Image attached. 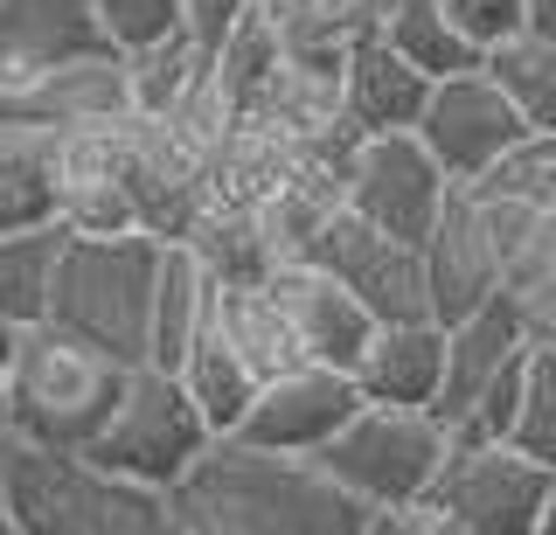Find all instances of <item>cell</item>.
<instances>
[{"label": "cell", "mask_w": 556, "mask_h": 535, "mask_svg": "<svg viewBox=\"0 0 556 535\" xmlns=\"http://www.w3.org/2000/svg\"><path fill=\"white\" fill-rule=\"evenodd\" d=\"M104 28L84 0H0V91L77 56H104Z\"/></svg>", "instance_id": "cell-17"}, {"label": "cell", "mask_w": 556, "mask_h": 535, "mask_svg": "<svg viewBox=\"0 0 556 535\" xmlns=\"http://www.w3.org/2000/svg\"><path fill=\"white\" fill-rule=\"evenodd\" d=\"M535 535H556V466H549V494H543V514H535Z\"/></svg>", "instance_id": "cell-38"}, {"label": "cell", "mask_w": 556, "mask_h": 535, "mask_svg": "<svg viewBox=\"0 0 556 535\" xmlns=\"http://www.w3.org/2000/svg\"><path fill=\"white\" fill-rule=\"evenodd\" d=\"M376 36L390 42L410 71H425L431 84H439V77H459V71H480V49L445 22L439 0H382Z\"/></svg>", "instance_id": "cell-24"}, {"label": "cell", "mask_w": 556, "mask_h": 535, "mask_svg": "<svg viewBox=\"0 0 556 535\" xmlns=\"http://www.w3.org/2000/svg\"><path fill=\"white\" fill-rule=\"evenodd\" d=\"M14 535H174V508L161 487H139L91 466L84 453H35L14 445L0 466Z\"/></svg>", "instance_id": "cell-3"}, {"label": "cell", "mask_w": 556, "mask_h": 535, "mask_svg": "<svg viewBox=\"0 0 556 535\" xmlns=\"http://www.w3.org/2000/svg\"><path fill=\"white\" fill-rule=\"evenodd\" d=\"M14 341H22V327L0 314V375H8V361H14Z\"/></svg>", "instance_id": "cell-39"}, {"label": "cell", "mask_w": 556, "mask_h": 535, "mask_svg": "<svg viewBox=\"0 0 556 535\" xmlns=\"http://www.w3.org/2000/svg\"><path fill=\"white\" fill-rule=\"evenodd\" d=\"M112 167L118 188L132 202V230L161 237V244H181L195 230V216L208 209L202 195V153H188L161 118H118L112 126Z\"/></svg>", "instance_id": "cell-10"}, {"label": "cell", "mask_w": 556, "mask_h": 535, "mask_svg": "<svg viewBox=\"0 0 556 535\" xmlns=\"http://www.w3.org/2000/svg\"><path fill=\"white\" fill-rule=\"evenodd\" d=\"M466 188H480V195H494V202H515V209H529V216H549L556 209V140L549 132H521V140L501 153L494 167H480Z\"/></svg>", "instance_id": "cell-30"}, {"label": "cell", "mask_w": 556, "mask_h": 535, "mask_svg": "<svg viewBox=\"0 0 556 535\" xmlns=\"http://www.w3.org/2000/svg\"><path fill=\"white\" fill-rule=\"evenodd\" d=\"M0 535H14V514H8V494H0Z\"/></svg>", "instance_id": "cell-40"}, {"label": "cell", "mask_w": 556, "mask_h": 535, "mask_svg": "<svg viewBox=\"0 0 556 535\" xmlns=\"http://www.w3.org/2000/svg\"><path fill=\"white\" fill-rule=\"evenodd\" d=\"M480 71L501 84V98L515 105V118L529 132H549L556 140V42L549 36H508V42H494L480 56Z\"/></svg>", "instance_id": "cell-26"}, {"label": "cell", "mask_w": 556, "mask_h": 535, "mask_svg": "<svg viewBox=\"0 0 556 535\" xmlns=\"http://www.w3.org/2000/svg\"><path fill=\"white\" fill-rule=\"evenodd\" d=\"M216 431L202 424V410L188 404V390L174 383L167 369H126V390H118L112 418H104V431L91 445H84V459L104 466V473L118 480H139V487H174V480L188 473Z\"/></svg>", "instance_id": "cell-8"}, {"label": "cell", "mask_w": 556, "mask_h": 535, "mask_svg": "<svg viewBox=\"0 0 556 535\" xmlns=\"http://www.w3.org/2000/svg\"><path fill=\"white\" fill-rule=\"evenodd\" d=\"M535 222L543 216H529V209H515V202H494V195H480V188L452 181L439 222H431L425 244H417V257H425V314L439 327H452V320L473 314V306H486L501 292L521 237H529Z\"/></svg>", "instance_id": "cell-5"}, {"label": "cell", "mask_w": 556, "mask_h": 535, "mask_svg": "<svg viewBox=\"0 0 556 535\" xmlns=\"http://www.w3.org/2000/svg\"><path fill=\"white\" fill-rule=\"evenodd\" d=\"M445 167L417 147V132H376V140H355L341 167V209L382 237L425 244V230L445 209Z\"/></svg>", "instance_id": "cell-9"}, {"label": "cell", "mask_w": 556, "mask_h": 535, "mask_svg": "<svg viewBox=\"0 0 556 535\" xmlns=\"http://www.w3.org/2000/svg\"><path fill=\"white\" fill-rule=\"evenodd\" d=\"M174 383L188 390V404L202 410V424L216 431V438H230L237 418L251 410V396H257V375L237 361V348L216 334V327L202 320V334L188 341V355L174 361Z\"/></svg>", "instance_id": "cell-22"}, {"label": "cell", "mask_w": 556, "mask_h": 535, "mask_svg": "<svg viewBox=\"0 0 556 535\" xmlns=\"http://www.w3.org/2000/svg\"><path fill=\"white\" fill-rule=\"evenodd\" d=\"M208 327L230 341L237 361L257 375V383H271V375H286L292 361H300V348H292V327L271 306L265 285H216V292H208Z\"/></svg>", "instance_id": "cell-21"}, {"label": "cell", "mask_w": 556, "mask_h": 535, "mask_svg": "<svg viewBox=\"0 0 556 535\" xmlns=\"http://www.w3.org/2000/svg\"><path fill=\"white\" fill-rule=\"evenodd\" d=\"M508 445L556 466V341H529V355H521V404H515Z\"/></svg>", "instance_id": "cell-31"}, {"label": "cell", "mask_w": 556, "mask_h": 535, "mask_svg": "<svg viewBox=\"0 0 556 535\" xmlns=\"http://www.w3.org/2000/svg\"><path fill=\"white\" fill-rule=\"evenodd\" d=\"M549 466L508 438H445V459L417 508L439 535H535Z\"/></svg>", "instance_id": "cell-6"}, {"label": "cell", "mask_w": 556, "mask_h": 535, "mask_svg": "<svg viewBox=\"0 0 556 535\" xmlns=\"http://www.w3.org/2000/svg\"><path fill=\"white\" fill-rule=\"evenodd\" d=\"M202 49L188 42V28H174L161 42H139V49H118V77H126V112L132 118H167L181 105V91L202 77Z\"/></svg>", "instance_id": "cell-28"}, {"label": "cell", "mask_w": 556, "mask_h": 535, "mask_svg": "<svg viewBox=\"0 0 556 535\" xmlns=\"http://www.w3.org/2000/svg\"><path fill=\"white\" fill-rule=\"evenodd\" d=\"M126 118V77H118V49L104 56H77L63 71H42L28 84H8L0 91V126L14 132H42V140H63V132H98Z\"/></svg>", "instance_id": "cell-14"}, {"label": "cell", "mask_w": 556, "mask_h": 535, "mask_svg": "<svg viewBox=\"0 0 556 535\" xmlns=\"http://www.w3.org/2000/svg\"><path fill=\"white\" fill-rule=\"evenodd\" d=\"M439 369H445V327L439 320H390L369 334V348L348 375H355L362 404H404V410H431L439 396Z\"/></svg>", "instance_id": "cell-19"}, {"label": "cell", "mask_w": 556, "mask_h": 535, "mask_svg": "<svg viewBox=\"0 0 556 535\" xmlns=\"http://www.w3.org/2000/svg\"><path fill=\"white\" fill-rule=\"evenodd\" d=\"M251 8H257V0H181V28H188V42L208 56V49L230 36V28H237Z\"/></svg>", "instance_id": "cell-34"}, {"label": "cell", "mask_w": 556, "mask_h": 535, "mask_svg": "<svg viewBox=\"0 0 556 535\" xmlns=\"http://www.w3.org/2000/svg\"><path fill=\"white\" fill-rule=\"evenodd\" d=\"M84 8H91V22L104 28L112 49H139L181 28V0H84Z\"/></svg>", "instance_id": "cell-32"}, {"label": "cell", "mask_w": 556, "mask_h": 535, "mask_svg": "<svg viewBox=\"0 0 556 535\" xmlns=\"http://www.w3.org/2000/svg\"><path fill=\"white\" fill-rule=\"evenodd\" d=\"M501 300L515 306V320H521L529 341H556V209L521 237L508 279H501Z\"/></svg>", "instance_id": "cell-29"}, {"label": "cell", "mask_w": 556, "mask_h": 535, "mask_svg": "<svg viewBox=\"0 0 556 535\" xmlns=\"http://www.w3.org/2000/svg\"><path fill=\"white\" fill-rule=\"evenodd\" d=\"M445 8V22L459 28L466 42L480 49H494V42H508V36H521V0H439Z\"/></svg>", "instance_id": "cell-33"}, {"label": "cell", "mask_w": 556, "mask_h": 535, "mask_svg": "<svg viewBox=\"0 0 556 535\" xmlns=\"http://www.w3.org/2000/svg\"><path fill=\"white\" fill-rule=\"evenodd\" d=\"M181 244L202 257V271L216 285H265L271 265H278L265 209H202L195 230H188Z\"/></svg>", "instance_id": "cell-23"}, {"label": "cell", "mask_w": 556, "mask_h": 535, "mask_svg": "<svg viewBox=\"0 0 556 535\" xmlns=\"http://www.w3.org/2000/svg\"><path fill=\"white\" fill-rule=\"evenodd\" d=\"M8 390V418L14 438L35 445V453H84V445L104 431L118 390H126V361L84 348L77 334L35 320L14 341V361L0 375Z\"/></svg>", "instance_id": "cell-2"}, {"label": "cell", "mask_w": 556, "mask_h": 535, "mask_svg": "<svg viewBox=\"0 0 556 535\" xmlns=\"http://www.w3.org/2000/svg\"><path fill=\"white\" fill-rule=\"evenodd\" d=\"M410 132H417V147L445 167V181H473L480 167H494L529 126L515 118V105L501 98V84L486 71H459V77L431 84V98H425V112H417Z\"/></svg>", "instance_id": "cell-13"}, {"label": "cell", "mask_w": 556, "mask_h": 535, "mask_svg": "<svg viewBox=\"0 0 556 535\" xmlns=\"http://www.w3.org/2000/svg\"><path fill=\"white\" fill-rule=\"evenodd\" d=\"M70 244L63 222H35V230L0 237V314L14 327H35L49 314V285H56V257Z\"/></svg>", "instance_id": "cell-27"}, {"label": "cell", "mask_w": 556, "mask_h": 535, "mask_svg": "<svg viewBox=\"0 0 556 535\" xmlns=\"http://www.w3.org/2000/svg\"><path fill=\"white\" fill-rule=\"evenodd\" d=\"M306 257L334 285L355 292V300L369 306L376 327H390V320H431L425 314V257H417V244H404V237H382L362 216L334 209L320 230H313Z\"/></svg>", "instance_id": "cell-11"}, {"label": "cell", "mask_w": 556, "mask_h": 535, "mask_svg": "<svg viewBox=\"0 0 556 535\" xmlns=\"http://www.w3.org/2000/svg\"><path fill=\"white\" fill-rule=\"evenodd\" d=\"M153 265L161 237L118 230V237H70L49 285V327L77 334L84 348L139 369L147 361V300H153Z\"/></svg>", "instance_id": "cell-4"}, {"label": "cell", "mask_w": 556, "mask_h": 535, "mask_svg": "<svg viewBox=\"0 0 556 535\" xmlns=\"http://www.w3.org/2000/svg\"><path fill=\"white\" fill-rule=\"evenodd\" d=\"M257 8H278V0H257Z\"/></svg>", "instance_id": "cell-41"}, {"label": "cell", "mask_w": 556, "mask_h": 535, "mask_svg": "<svg viewBox=\"0 0 556 535\" xmlns=\"http://www.w3.org/2000/svg\"><path fill=\"white\" fill-rule=\"evenodd\" d=\"M208 77H216V91H223V105H230L237 126H251V118L265 112V91L278 77V36H271L265 8H251L230 36L208 49Z\"/></svg>", "instance_id": "cell-25"}, {"label": "cell", "mask_w": 556, "mask_h": 535, "mask_svg": "<svg viewBox=\"0 0 556 535\" xmlns=\"http://www.w3.org/2000/svg\"><path fill=\"white\" fill-rule=\"evenodd\" d=\"M14 445H22V438H14V418H8V390H0V466L14 459Z\"/></svg>", "instance_id": "cell-37"}, {"label": "cell", "mask_w": 556, "mask_h": 535, "mask_svg": "<svg viewBox=\"0 0 556 535\" xmlns=\"http://www.w3.org/2000/svg\"><path fill=\"white\" fill-rule=\"evenodd\" d=\"M355 535H439V528H431L425 508H369Z\"/></svg>", "instance_id": "cell-35"}, {"label": "cell", "mask_w": 556, "mask_h": 535, "mask_svg": "<svg viewBox=\"0 0 556 535\" xmlns=\"http://www.w3.org/2000/svg\"><path fill=\"white\" fill-rule=\"evenodd\" d=\"M521 348H529V334H521L515 306L501 300V292L486 306H473L466 320L445 327V369H439V396H431V418H439L445 438L473 418V404L486 396V383L521 361Z\"/></svg>", "instance_id": "cell-16"}, {"label": "cell", "mask_w": 556, "mask_h": 535, "mask_svg": "<svg viewBox=\"0 0 556 535\" xmlns=\"http://www.w3.org/2000/svg\"><path fill=\"white\" fill-rule=\"evenodd\" d=\"M208 292L216 279L202 271V257L188 244H161V265H153V300H147V369H167L188 355V341L202 334L208 320Z\"/></svg>", "instance_id": "cell-20"}, {"label": "cell", "mask_w": 556, "mask_h": 535, "mask_svg": "<svg viewBox=\"0 0 556 535\" xmlns=\"http://www.w3.org/2000/svg\"><path fill=\"white\" fill-rule=\"evenodd\" d=\"M362 410V390L348 369H320V361H292L286 375L257 383L251 410L237 418L230 438L257 445V453H286V459H313L327 438Z\"/></svg>", "instance_id": "cell-12"}, {"label": "cell", "mask_w": 556, "mask_h": 535, "mask_svg": "<svg viewBox=\"0 0 556 535\" xmlns=\"http://www.w3.org/2000/svg\"><path fill=\"white\" fill-rule=\"evenodd\" d=\"M265 292H271L278 314H286L300 361H320V369H355V361H362V348H369V334H376L369 306H362L348 285L327 279L313 257H286V265H271Z\"/></svg>", "instance_id": "cell-15"}, {"label": "cell", "mask_w": 556, "mask_h": 535, "mask_svg": "<svg viewBox=\"0 0 556 535\" xmlns=\"http://www.w3.org/2000/svg\"><path fill=\"white\" fill-rule=\"evenodd\" d=\"M431 98V77L410 71L382 36H362L341 56V118L355 126V140H376V132H410L417 112Z\"/></svg>", "instance_id": "cell-18"}, {"label": "cell", "mask_w": 556, "mask_h": 535, "mask_svg": "<svg viewBox=\"0 0 556 535\" xmlns=\"http://www.w3.org/2000/svg\"><path fill=\"white\" fill-rule=\"evenodd\" d=\"M521 28H529V36H549V42H556V0H521Z\"/></svg>", "instance_id": "cell-36"}, {"label": "cell", "mask_w": 556, "mask_h": 535, "mask_svg": "<svg viewBox=\"0 0 556 535\" xmlns=\"http://www.w3.org/2000/svg\"><path fill=\"white\" fill-rule=\"evenodd\" d=\"M174 535H355L362 500H348L313 459L257 453L243 438H208V453L167 487Z\"/></svg>", "instance_id": "cell-1"}, {"label": "cell", "mask_w": 556, "mask_h": 535, "mask_svg": "<svg viewBox=\"0 0 556 535\" xmlns=\"http://www.w3.org/2000/svg\"><path fill=\"white\" fill-rule=\"evenodd\" d=\"M445 459V431L431 410H404V404H362L334 438L313 453L327 480L362 500V508H417Z\"/></svg>", "instance_id": "cell-7"}]
</instances>
